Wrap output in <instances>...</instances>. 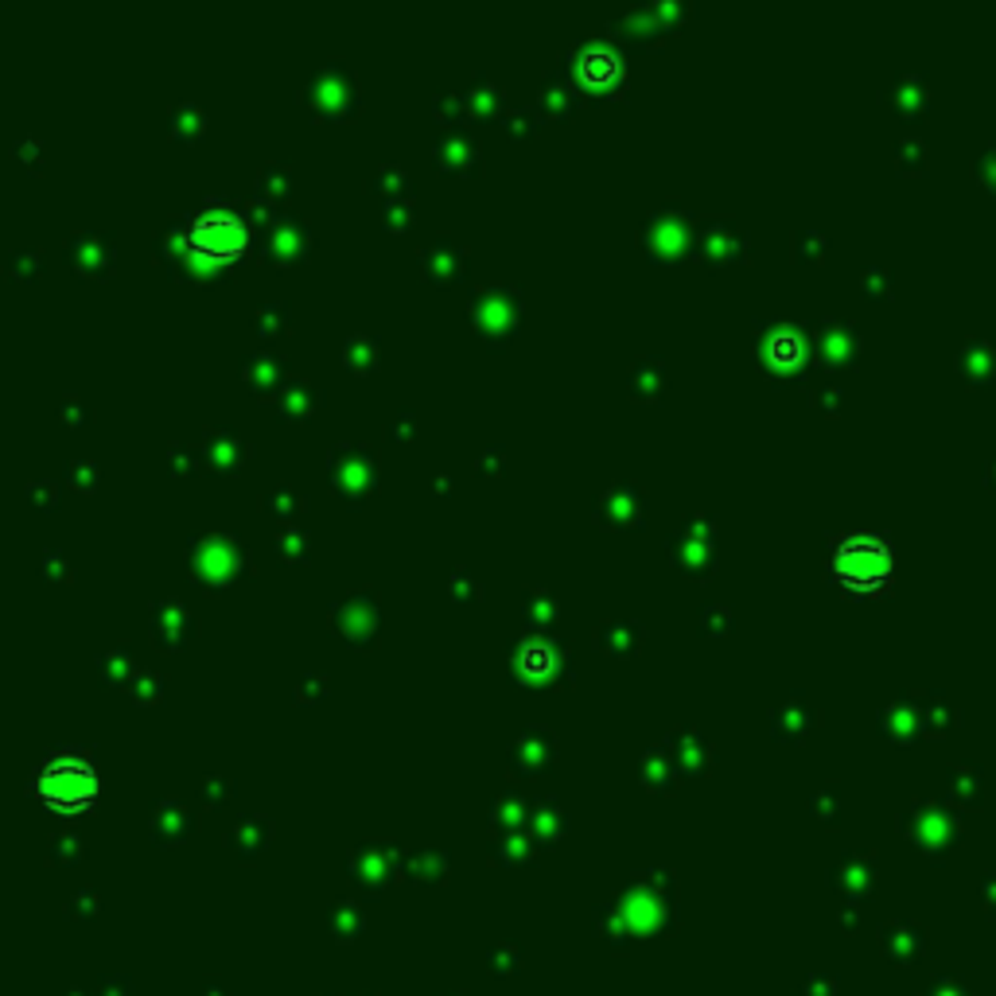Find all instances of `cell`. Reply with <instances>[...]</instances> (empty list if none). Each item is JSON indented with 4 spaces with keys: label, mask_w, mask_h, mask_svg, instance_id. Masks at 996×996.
<instances>
[{
    "label": "cell",
    "mask_w": 996,
    "mask_h": 996,
    "mask_svg": "<svg viewBox=\"0 0 996 996\" xmlns=\"http://www.w3.org/2000/svg\"><path fill=\"white\" fill-rule=\"evenodd\" d=\"M39 795L59 810H82L97 795V778L82 760H55L39 775Z\"/></svg>",
    "instance_id": "1"
}]
</instances>
